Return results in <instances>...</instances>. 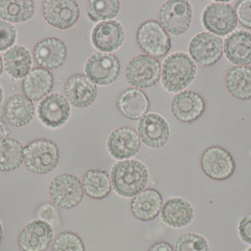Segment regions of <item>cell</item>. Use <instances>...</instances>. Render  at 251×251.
I'll use <instances>...</instances> for the list:
<instances>
[{
	"label": "cell",
	"mask_w": 251,
	"mask_h": 251,
	"mask_svg": "<svg viewBox=\"0 0 251 251\" xmlns=\"http://www.w3.org/2000/svg\"><path fill=\"white\" fill-rule=\"evenodd\" d=\"M110 180L115 193L123 198L129 199L146 190L149 181V170L140 161H119L112 167Z\"/></svg>",
	"instance_id": "obj_1"
},
{
	"label": "cell",
	"mask_w": 251,
	"mask_h": 251,
	"mask_svg": "<svg viewBox=\"0 0 251 251\" xmlns=\"http://www.w3.org/2000/svg\"><path fill=\"white\" fill-rule=\"evenodd\" d=\"M2 98H3L2 88H1V85H0V105H1V101H2Z\"/></svg>",
	"instance_id": "obj_42"
},
{
	"label": "cell",
	"mask_w": 251,
	"mask_h": 251,
	"mask_svg": "<svg viewBox=\"0 0 251 251\" xmlns=\"http://www.w3.org/2000/svg\"><path fill=\"white\" fill-rule=\"evenodd\" d=\"M246 251H251V248H250V249H248V250Z\"/></svg>",
	"instance_id": "obj_44"
},
{
	"label": "cell",
	"mask_w": 251,
	"mask_h": 251,
	"mask_svg": "<svg viewBox=\"0 0 251 251\" xmlns=\"http://www.w3.org/2000/svg\"><path fill=\"white\" fill-rule=\"evenodd\" d=\"M205 29L218 36L230 35L238 25L235 9L225 1H214L208 4L202 13Z\"/></svg>",
	"instance_id": "obj_5"
},
{
	"label": "cell",
	"mask_w": 251,
	"mask_h": 251,
	"mask_svg": "<svg viewBox=\"0 0 251 251\" xmlns=\"http://www.w3.org/2000/svg\"><path fill=\"white\" fill-rule=\"evenodd\" d=\"M33 55L38 66L47 70H54L61 67L66 63L68 51L61 40L51 37L44 38L37 43Z\"/></svg>",
	"instance_id": "obj_20"
},
{
	"label": "cell",
	"mask_w": 251,
	"mask_h": 251,
	"mask_svg": "<svg viewBox=\"0 0 251 251\" xmlns=\"http://www.w3.org/2000/svg\"><path fill=\"white\" fill-rule=\"evenodd\" d=\"M85 194L94 200H102L112 191L111 180L107 171L90 169L84 175L82 181Z\"/></svg>",
	"instance_id": "obj_29"
},
{
	"label": "cell",
	"mask_w": 251,
	"mask_h": 251,
	"mask_svg": "<svg viewBox=\"0 0 251 251\" xmlns=\"http://www.w3.org/2000/svg\"><path fill=\"white\" fill-rule=\"evenodd\" d=\"M35 3L30 0H1L0 17L11 23H22L32 19Z\"/></svg>",
	"instance_id": "obj_30"
},
{
	"label": "cell",
	"mask_w": 251,
	"mask_h": 251,
	"mask_svg": "<svg viewBox=\"0 0 251 251\" xmlns=\"http://www.w3.org/2000/svg\"><path fill=\"white\" fill-rule=\"evenodd\" d=\"M53 86L54 77L52 74L41 67H36L30 71L22 84L25 96L35 101L45 98L51 92Z\"/></svg>",
	"instance_id": "obj_26"
},
{
	"label": "cell",
	"mask_w": 251,
	"mask_h": 251,
	"mask_svg": "<svg viewBox=\"0 0 251 251\" xmlns=\"http://www.w3.org/2000/svg\"><path fill=\"white\" fill-rule=\"evenodd\" d=\"M224 52L233 64H251V32L240 29L228 35L224 41Z\"/></svg>",
	"instance_id": "obj_23"
},
{
	"label": "cell",
	"mask_w": 251,
	"mask_h": 251,
	"mask_svg": "<svg viewBox=\"0 0 251 251\" xmlns=\"http://www.w3.org/2000/svg\"><path fill=\"white\" fill-rule=\"evenodd\" d=\"M120 69L119 59L110 53H94L85 65L86 76L94 84L100 85H109L116 81Z\"/></svg>",
	"instance_id": "obj_11"
},
{
	"label": "cell",
	"mask_w": 251,
	"mask_h": 251,
	"mask_svg": "<svg viewBox=\"0 0 251 251\" xmlns=\"http://www.w3.org/2000/svg\"><path fill=\"white\" fill-rule=\"evenodd\" d=\"M60 151L54 141L38 139L30 141L24 148V163L26 169L37 175L51 173L57 168Z\"/></svg>",
	"instance_id": "obj_3"
},
{
	"label": "cell",
	"mask_w": 251,
	"mask_h": 251,
	"mask_svg": "<svg viewBox=\"0 0 251 251\" xmlns=\"http://www.w3.org/2000/svg\"><path fill=\"white\" fill-rule=\"evenodd\" d=\"M6 121L14 128H22L30 123L35 116L32 100L22 94L12 96L4 107Z\"/></svg>",
	"instance_id": "obj_25"
},
{
	"label": "cell",
	"mask_w": 251,
	"mask_h": 251,
	"mask_svg": "<svg viewBox=\"0 0 251 251\" xmlns=\"http://www.w3.org/2000/svg\"><path fill=\"white\" fill-rule=\"evenodd\" d=\"M11 134V131L3 119L2 114L0 113V141L7 139Z\"/></svg>",
	"instance_id": "obj_40"
},
{
	"label": "cell",
	"mask_w": 251,
	"mask_h": 251,
	"mask_svg": "<svg viewBox=\"0 0 251 251\" xmlns=\"http://www.w3.org/2000/svg\"><path fill=\"white\" fill-rule=\"evenodd\" d=\"M120 1L118 0H94L88 5V16L93 22H107L114 19L120 10Z\"/></svg>",
	"instance_id": "obj_32"
},
{
	"label": "cell",
	"mask_w": 251,
	"mask_h": 251,
	"mask_svg": "<svg viewBox=\"0 0 251 251\" xmlns=\"http://www.w3.org/2000/svg\"><path fill=\"white\" fill-rule=\"evenodd\" d=\"M54 229L41 220H33L25 225L18 237L22 251H47L52 243Z\"/></svg>",
	"instance_id": "obj_14"
},
{
	"label": "cell",
	"mask_w": 251,
	"mask_h": 251,
	"mask_svg": "<svg viewBox=\"0 0 251 251\" xmlns=\"http://www.w3.org/2000/svg\"><path fill=\"white\" fill-rule=\"evenodd\" d=\"M147 251H175L173 246L167 242L161 241L155 243Z\"/></svg>",
	"instance_id": "obj_39"
},
{
	"label": "cell",
	"mask_w": 251,
	"mask_h": 251,
	"mask_svg": "<svg viewBox=\"0 0 251 251\" xmlns=\"http://www.w3.org/2000/svg\"><path fill=\"white\" fill-rule=\"evenodd\" d=\"M160 77V62L148 55L135 56L126 68L127 83L139 89L153 86L159 81Z\"/></svg>",
	"instance_id": "obj_7"
},
{
	"label": "cell",
	"mask_w": 251,
	"mask_h": 251,
	"mask_svg": "<svg viewBox=\"0 0 251 251\" xmlns=\"http://www.w3.org/2000/svg\"><path fill=\"white\" fill-rule=\"evenodd\" d=\"M71 106L66 97L58 94H50L38 106V116L43 125L51 129L60 128L69 121Z\"/></svg>",
	"instance_id": "obj_13"
},
{
	"label": "cell",
	"mask_w": 251,
	"mask_h": 251,
	"mask_svg": "<svg viewBox=\"0 0 251 251\" xmlns=\"http://www.w3.org/2000/svg\"><path fill=\"white\" fill-rule=\"evenodd\" d=\"M22 143L15 139L7 138L0 141V172H11L24 162Z\"/></svg>",
	"instance_id": "obj_31"
},
{
	"label": "cell",
	"mask_w": 251,
	"mask_h": 251,
	"mask_svg": "<svg viewBox=\"0 0 251 251\" xmlns=\"http://www.w3.org/2000/svg\"><path fill=\"white\" fill-rule=\"evenodd\" d=\"M201 166L206 176L218 181L231 178L236 169L235 161L231 153L220 146H212L203 151Z\"/></svg>",
	"instance_id": "obj_9"
},
{
	"label": "cell",
	"mask_w": 251,
	"mask_h": 251,
	"mask_svg": "<svg viewBox=\"0 0 251 251\" xmlns=\"http://www.w3.org/2000/svg\"><path fill=\"white\" fill-rule=\"evenodd\" d=\"M3 72V60L1 59V56H0V77L2 75Z\"/></svg>",
	"instance_id": "obj_41"
},
{
	"label": "cell",
	"mask_w": 251,
	"mask_h": 251,
	"mask_svg": "<svg viewBox=\"0 0 251 251\" xmlns=\"http://www.w3.org/2000/svg\"><path fill=\"white\" fill-rule=\"evenodd\" d=\"M175 251H209V243L203 236L194 233L182 234L177 239Z\"/></svg>",
	"instance_id": "obj_33"
},
{
	"label": "cell",
	"mask_w": 251,
	"mask_h": 251,
	"mask_svg": "<svg viewBox=\"0 0 251 251\" xmlns=\"http://www.w3.org/2000/svg\"><path fill=\"white\" fill-rule=\"evenodd\" d=\"M159 19L166 32L179 36L190 29L193 20V7L186 0H169L162 4Z\"/></svg>",
	"instance_id": "obj_6"
},
{
	"label": "cell",
	"mask_w": 251,
	"mask_h": 251,
	"mask_svg": "<svg viewBox=\"0 0 251 251\" xmlns=\"http://www.w3.org/2000/svg\"><path fill=\"white\" fill-rule=\"evenodd\" d=\"M196 72L197 67L190 56L180 52L173 53L162 63V85L169 92H179L191 84Z\"/></svg>",
	"instance_id": "obj_2"
},
{
	"label": "cell",
	"mask_w": 251,
	"mask_h": 251,
	"mask_svg": "<svg viewBox=\"0 0 251 251\" xmlns=\"http://www.w3.org/2000/svg\"><path fill=\"white\" fill-rule=\"evenodd\" d=\"M6 72L14 79H22L30 72L32 57L26 47L16 45L9 49L3 56Z\"/></svg>",
	"instance_id": "obj_28"
},
{
	"label": "cell",
	"mask_w": 251,
	"mask_h": 251,
	"mask_svg": "<svg viewBox=\"0 0 251 251\" xmlns=\"http://www.w3.org/2000/svg\"><path fill=\"white\" fill-rule=\"evenodd\" d=\"M188 50L193 61L200 66L208 67L215 65L222 57L224 41L215 34L201 32L192 38Z\"/></svg>",
	"instance_id": "obj_10"
},
{
	"label": "cell",
	"mask_w": 251,
	"mask_h": 251,
	"mask_svg": "<svg viewBox=\"0 0 251 251\" xmlns=\"http://www.w3.org/2000/svg\"><path fill=\"white\" fill-rule=\"evenodd\" d=\"M206 109L203 97L196 91L185 90L174 96L171 110L174 117L184 123H191L202 116Z\"/></svg>",
	"instance_id": "obj_18"
},
{
	"label": "cell",
	"mask_w": 251,
	"mask_h": 251,
	"mask_svg": "<svg viewBox=\"0 0 251 251\" xmlns=\"http://www.w3.org/2000/svg\"><path fill=\"white\" fill-rule=\"evenodd\" d=\"M137 134L142 142L148 147L161 148L169 140V124L161 115L149 113L139 120Z\"/></svg>",
	"instance_id": "obj_15"
},
{
	"label": "cell",
	"mask_w": 251,
	"mask_h": 251,
	"mask_svg": "<svg viewBox=\"0 0 251 251\" xmlns=\"http://www.w3.org/2000/svg\"><path fill=\"white\" fill-rule=\"evenodd\" d=\"M49 196L53 204L62 209H72L82 203L85 196L82 181L69 173L56 175L50 181Z\"/></svg>",
	"instance_id": "obj_4"
},
{
	"label": "cell",
	"mask_w": 251,
	"mask_h": 251,
	"mask_svg": "<svg viewBox=\"0 0 251 251\" xmlns=\"http://www.w3.org/2000/svg\"><path fill=\"white\" fill-rule=\"evenodd\" d=\"M126 31L117 20L107 21L94 27L91 40L94 47L101 53H112L122 47L125 42Z\"/></svg>",
	"instance_id": "obj_19"
},
{
	"label": "cell",
	"mask_w": 251,
	"mask_h": 251,
	"mask_svg": "<svg viewBox=\"0 0 251 251\" xmlns=\"http://www.w3.org/2000/svg\"><path fill=\"white\" fill-rule=\"evenodd\" d=\"M36 217L38 219L45 221L52 228H60L62 225V216L57 206L53 203H43L37 208Z\"/></svg>",
	"instance_id": "obj_35"
},
{
	"label": "cell",
	"mask_w": 251,
	"mask_h": 251,
	"mask_svg": "<svg viewBox=\"0 0 251 251\" xmlns=\"http://www.w3.org/2000/svg\"><path fill=\"white\" fill-rule=\"evenodd\" d=\"M238 234L243 243L251 245V213L245 215L240 219L238 224Z\"/></svg>",
	"instance_id": "obj_38"
},
{
	"label": "cell",
	"mask_w": 251,
	"mask_h": 251,
	"mask_svg": "<svg viewBox=\"0 0 251 251\" xmlns=\"http://www.w3.org/2000/svg\"><path fill=\"white\" fill-rule=\"evenodd\" d=\"M1 238H2V227H1V222H0V243H1Z\"/></svg>",
	"instance_id": "obj_43"
},
{
	"label": "cell",
	"mask_w": 251,
	"mask_h": 251,
	"mask_svg": "<svg viewBox=\"0 0 251 251\" xmlns=\"http://www.w3.org/2000/svg\"><path fill=\"white\" fill-rule=\"evenodd\" d=\"M137 41L144 53L155 58L166 56L171 48V37L157 21L142 24L137 30Z\"/></svg>",
	"instance_id": "obj_8"
},
{
	"label": "cell",
	"mask_w": 251,
	"mask_h": 251,
	"mask_svg": "<svg viewBox=\"0 0 251 251\" xmlns=\"http://www.w3.org/2000/svg\"><path fill=\"white\" fill-rule=\"evenodd\" d=\"M43 15L51 26L66 29L72 28L78 22L80 9L74 0H47L43 3Z\"/></svg>",
	"instance_id": "obj_12"
},
{
	"label": "cell",
	"mask_w": 251,
	"mask_h": 251,
	"mask_svg": "<svg viewBox=\"0 0 251 251\" xmlns=\"http://www.w3.org/2000/svg\"><path fill=\"white\" fill-rule=\"evenodd\" d=\"M162 222L173 228H183L191 224L195 218L191 203L182 197H173L165 200L160 211Z\"/></svg>",
	"instance_id": "obj_21"
},
{
	"label": "cell",
	"mask_w": 251,
	"mask_h": 251,
	"mask_svg": "<svg viewBox=\"0 0 251 251\" xmlns=\"http://www.w3.org/2000/svg\"><path fill=\"white\" fill-rule=\"evenodd\" d=\"M117 106L119 112L126 118L137 120L149 112L151 103L144 91L139 88H129L119 96Z\"/></svg>",
	"instance_id": "obj_24"
},
{
	"label": "cell",
	"mask_w": 251,
	"mask_h": 251,
	"mask_svg": "<svg viewBox=\"0 0 251 251\" xmlns=\"http://www.w3.org/2000/svg\"><path fill=\"white\" fill-rule=\"evenodd\" d=\"M162 204L163 198L159 191L155 189H146L133 197L131 213L137 221L149 222L157 218Z\"/></svg>",
	"instance_id": "obj_22"
},
{
	"label": "cell",
	"mask_w": 251,
	"mask_h": 251,
	"mask_svg": "<svg viewBox=\"0 0 251 251\" xmlns=\"http://www.w3.org/2000/svg\"><path fill=\"white\" fill-rule=\"evenodd\" d=\"M106 146L109 154L113 159L127 160L138 154L141 148V140L133 128L122 127L109 135Z\"/></svg>",
	"instance_id": "obj_16"
},
{
	"label": "cell",
	"mask_w": 251,
	"mask_h": 251,
	"mask_svg": "<svg viewBox=\"0 0 251 251\" xmlns=\"http://www.w3.org/2000/svg\"><path fill=\"white\" fill-rule=\"evenodd\" d=\"M237 20L245 28L251 29V0H242L236 7Z\"/></svg>",
	"instance_id": "obj_37"
},
{
	"label": "cell",
	"mask_w": 251,
	"mask_h": 251,
	"mask_svg": "<svg viewBox=\"0 0 251 251\" xmlns=\"http://www.w3.org/2000/svg\"><path fill=\"white\" fill-rule=\"evenodd\" d=\"M51 251H85V246L77 234L64 231L54 239Z\"/></svg>",
	"instance_id": "obj_34"
},
{
	"label": "cell",
	"mask_w": 251,
	"mask_h": 251,
	"mask_svg": "<svg viewBox=\"0 0 251 251\" xmlns=\"http://www.w3.org/2000/svg\"><path fill=\"white\" fill-rule=\"evenodd\" d=\"M97 94L96 84L82 74L74 75L65 84V97L77 109H87L92 106L97 100Z\"/></svg>",
	"instance_id": "obj_17"
},
{
	"label": "cell",
	"mask_w": 251,
	"mask_h": 251,
	"mask_svg": "<svg viewBox=\"0 0 251 251\" xmlns=\"http://www.w3.org/2000/svg\"><path fill=\"white\" fill-rule=\"evenodd\" d=\"M226 88L230 95L238 100L251 99V67L236 66L231 68L226 76Z\"/></svg>",
	"instance_id": "obj_27"
},
{
	"label": "cell",
	"mask_w": 251,
	"mask_h": 251,
	"mask_svg": "<svg viewBox=\"0 0 251 251\" xmlns=\"http://www.w3.org/2000/svg\"><path fill=\"white\" fill-rule=\"evenodd\" d=\"M17 37L16 28L11 23L0 20V52L12 47Z\"/></svg>",
	"instance_id": "obj_36"
}]
</instances>
